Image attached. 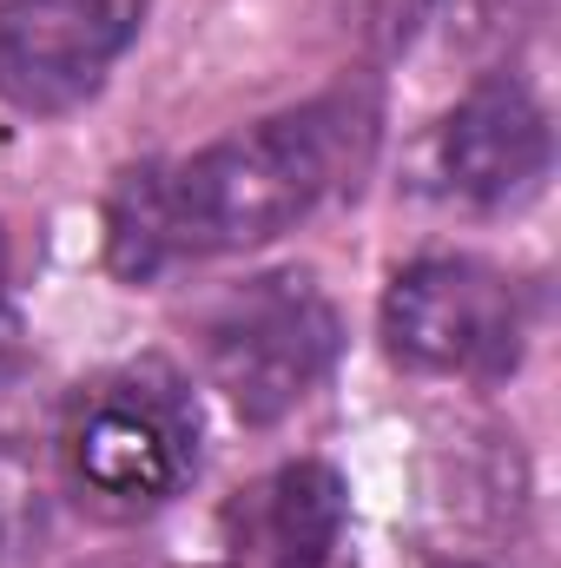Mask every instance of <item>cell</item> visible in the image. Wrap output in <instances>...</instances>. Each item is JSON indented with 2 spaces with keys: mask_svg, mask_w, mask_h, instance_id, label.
<instances>
[{
  "mask_svg": "<svg viewBox=\"0 0 561 568\" xmlns=\"http://www.w3.org/2000/svg\"><path fill=\"white\" fill-rule=\"evenodd\" d=\"M377 87H337L290 113H272L192 159H145L113 179L106 199V258L126 284L172 265L232 258L284 239L330 192H344L377 152Z\"/></svg>",
  "mask_w": 561,
  "mask_h": 568,
  "instance_id": "1",
  "label": "cell"
},
{
  "mask_svg": "<svg viewBox=\"0 0 561 568\" xmlns=\"http://www.w3.org/2000/svg\"><path fill=\"white\" fill-rule=\"evenodd\" d=\"M60 463L73 496L106 523L165 509L198 469V410L159 357L113 364L67 397Z\"/></svg>",
  "mask_w": 561,
  "mask_h": 568,
  "instance_id": "2",
  "label": "cell"
},
{
  "mask_svg": "<svg viewBox=\"0 0 561 568\" xmlns=\"http://www.w3.org/2000/svg\"><path fill=\"white\" fill-rule=\"evenodd\" d=\"M337 344V304L317 291L310 272H265L232 284L198 324L205 377L245 424L290 417L330 377Z\"/></svg>",
  "mask_w": 561,
  "mask_h": 568,
  "instance_id": "3",
  "label": "cell"
},
{
  "mask_svg": "<svg viewBox=\"0 0 561 568\" xmlns=\"http://www.w3.org/2000/svg\"><path fill=\"white\" fill-rule=\"evenodd\" d=\"M384 351L417 377L502 384L522 364V284L482 258H417L384 291Z\"/></svg>",
  "mask_w": 561,
  "mask_h": 568,
  "instance_id": "4",
  "label": "cell"
},
{
  "mask_svg": "<svg viewBox=\"0 0 561 568\" xmlns=\"http://www.w3.org/2000/svg\"><path fill=\"white\" fill-rule=\"evenodd\" d=\"M145 27V0H0V106L53 120L86 106Z\"/></svg>",
  "mask_w": 561,
  "mask_h": 568,
  "instance_id": "5",
  "label": "cell"
},
{
  "mask_svg": "<svg viewBox=\"0 0 561 568\" xmlns=\"http://www.w3.org/2000/svg\"><path fill=\"white\" fill-rule=\"evenodd\" d=\"M549 113L509 73H489L462 93V106L436 126V172L476 212H509L549 179Z\"/></svg>",
  "mask_w": 561,
  "mask_h": 568,
  "instance_id": "6",
  "label": "cell"
},
{
  "mask_svg": "<svg viewBox=\"0 0 561 568\" xmlns=\"http://www.w3.org/2000/svg\"><path fill=\"white\" fill-rule=\"evenodd\" d=\"M344 516L350 496L330 463H278L225 503V568H324L344 536Z\"/></svg>",
  "mask_w": 561,
  "mask_h": 568,
  "instance_id": "7",
  "label": "cell"
},
{
  "mask_svg": "<svg viewBox=\"0 0 561 568\" xmlns=\"http://www.w3.org/2000/svg\"><path fill=\"white\" fill-rule=\"evenodd\" d=\"M47 529H53L47 476L27 443L0 436V568H33L47 549Z\"/></svg>",
  "mask_w": 561,
  "mask_h": 568,
  "instance_id": "8",
  "label": "cell"
},
{
  "mask_svg": "<svg viewBox=\"0 0 561 568\" xmlns=\"http://www.w3.org/2000/svg\"><path fill=\"white\" fill-rule=\"evenodd\" d=\"M422 13H429V0H377V20H384V40H390V47L417 33Z\"/></svg>",
  "mask_w": 561,
  "mask_h": 568,
  "instance_id": "9",
  "label": "cell"
},
{
  "mask_svg": "<svg viewBox=\"0 0 561 568\" xmlns=\"http://www.w3.org/2000/svg\"><path fill=\"white\" fill-rule=\"evenodd\" d=\"M7 284H13V245H7V232H0V317H7Z\"/></svg>",
  "mask_w": 561,
  "mask_h": 568,
  "instance_id": "10",
  "label": "cell"
},
{
  "mask_svg": "<svg viewBox=\"0 0 561 568\" xmlns=\"http://www.w3.org/2000/svg\"><path fill=\"white\" fill-rule=\"evenodd\" d=\"M436 568H476V562H436Z\"/></svg>",
  "mask_w": 561,
  "mask_h": 568,
  "instance_id": "11",
  "label": "cell"
}]
</instances>
